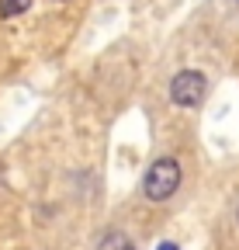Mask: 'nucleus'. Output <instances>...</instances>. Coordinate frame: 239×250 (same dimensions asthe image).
Masks as SVG:
<instances>
[{
    "label": "nucleus",
    "mask_w": 239,
    "mask_h": 250,
    "mask_svg": "<svg viewBox=\"0 0 239 250\" xmlns=\"http://www.w3.org/2000/svg\"><path fill=\"white\" fill-rule=\"evenodd\" d=\"M177 184H181V164H177L173 156H163V160H156L146 170L142 191H146L149 202H166L177 191Z\"/></svg>",
    "instance_id": "f257e3e1"
},
{
    "label": "nucleus",
    "mask_w": 239,
    "mask_h": 250,
    "mask_svg": "<svg viewBox=\"0 0 239 250\" xmlns=\"http://www.w3.org/2000/svg\"><path fill=\"white\" fill-rule=\"evenodd\" d=\"M204 90H208V80L201 70H181L170 83V98L181 108H198L204 101Z\"/></svg>",
    "instance_id": "f03ea898"
},
{
    "label": "nucleus",
    "mask_w": 239,
    "mask_h": 250,
    "mask_svg": "<svg viewBox=\"0 0 239 250\" xmlns=\"http://www.w3.org/2000/svg\"><path fill=\"white\" fill-rule=\"evenodd\" d=\"M97 250H135V247H132V240H129L125 233L114 229V233H104V236H101Z\"/></svg>",
    "instance_id": "7ed1b4c3"
},
{
    "label": "nucleus",
    "mask_w": 239,
    "mask_h": 250,
    "mask_svg": "<svg viewBox=\"0 0 239 250\" xmlns=\"http://www.w3.org/2000/svg\"><path fill=\"white\" fill-rule=\"evenodd\" d=\"M32 7V0H0V18H18Z\"/></svg>",
    "instance_id": "20e7f679"
},
{
    "label": "nucleus",
    "mask_w": 239,
    "mask_h": 250,
    "mask_svg": "<svg viewBox=\"0 0 239 250\" xmlns=\"http://www.w3.org/2000/svg\"><path fill=\"white\" fill-rule=\"evenodd\" d=\"M156 250H181V247H177V243H173V240H166V243H160V247H156Z\"/></svg>",
    "instance_id": "39448f33"
}]
</instances>
